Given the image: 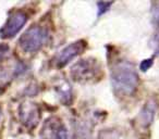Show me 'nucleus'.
Returning a JSON list of instances; mask_svg holds the SVG:
<instances>
[{
    "mask_svg": "<svg viewBox=\"0 0 159 139\" xmlns=\"http://www.w3.org/2000/svg\"><path fill=\"white\" fill-rule=\"evenodd\" d=\"M111 82L115 90L123 96H130L139 84L134 66L128 61H118L111 68Z\"/></svg>",
    "mask_w": 159,
    "mask_h": 139,
    "instance_id": "1",
    "label": "nucleus"
},
{
    "mask_svg": "<svg viewBox=\"0 0 159 139\" xmlns=\"http://www.w3.org/2000/svg\"><path fill=\"white\" fill-rule=\"evenodd\" d=\"M48 39V33L47 29L42 26H32L21 36L20 46L25 52L34 53L37 52Z\"/></svg>",
    "mask_w": 159,
    "mask_h": 139,
    "instance_id": "2",
    "label": "nucleus"
},
{
    "mask_svg": "<svg viewBox=\"0 0 159 139\" xmlns=\"http://www.w3.org/2000/svg\"><path fill=\"white\" fill-rule=\"evenodd\" d=\"M102 71L97 60L93 58L83 59L75 63L71 70V76L74 80L79 83H87L98 77Z\"/></svg>",
    "mask_w": 159,
    "mask_h": 139,
    "instance_id": "3",
    "label": "nucleus"
},
{
    "mask_svg": "<svg viewBox=\"0 0 159 139\" xmlns=\"http://www.w3.org/2000/svg\"><path fill=\"white\" fill-rule=\"evenodd\" d=\"M27 22V15L23 11H16L8 18L6 24L0 29V37L12 38L22 29Z\"/></svg>",
    "mask_w": 159,
    "mask_h": 139,
    "instance_id": "4",
    "label": "nucleus"
},
{
    "mask_svg": "<svg viewBox=\"0 0 159 139\" xmlns=\"http://www.w3.org/2000/svg\"><path fill=\"white\" fill-rule=\"evenodd\" d=\"M85 48H86V41L85 40H77V41L70 44L69 46H66V48L60 51L59 55L57 57L58 65H66L74 58H76L79 54H81L85 50Z\"/></svg>",
    "mask_w": 159,
    "mask_h": 139,
    "instance_id": "5",
    "label": "nucleus"
},
{
    "mask_svg": "<svg viewBox=\"0 0 159 139\" xmlns=\"http://www.w3.org/2000/svg\"><path fill=\"white\" fill-rule=\"evenodd\" d=\"M21 114H22V116H23L24 123L32 124V125H34V126L36 125L38 117H39L38 111L35 106H30L29 108H25L24 112H22Z\"/></svg>",
    "mask_w": 159,
    "mask_h": 139,
    "instance_id": "6",
    "label": "nucleus"
},
{
    "mask_svg": "<svg viewBox=\"0 0 159 139\" xmlns=\"http://www.w3.org/2000/svg\"><path fill=\"white\" fill-rule=\"evenodd\" d=\"M155 114V106L152 102H148L145 106L144 110L142 111V121L144 125H149L152 121V117Z\"/></svg>",
    "mask_w": 159,
    "mask_h": 139,
    "instance_id": "7",
    "label": "nucleus"
},
{
    "mask_svg": "<svg viewBox=\"0 0 159 139\" xmlns=\"http://www.w3.org/2000/svg\"><path fill=\"white\" fill-rule=\"evenodd\" d=\"M51 138L52 139H68V132L64 125L58 124V125L51 126Z\"/></svg>",
    "mask_w": 159,
    "mask_h": 139,
    "instance_id": "8",
    "label": "nucleus"
},
{
    "mask_svg": "<svg viewBox=\"0 0 159 139\" xmlns=\"http://www.w3.org/2000/svg\"><path fill=\"white\" fill-rule=\"evenodd\" d=\"M152 24L159 31V3H154L152 7Z\"/></svg>",
    "mask_w": 159,
    "mask_h": 139,
    "instance_id": "9",
    "label": "nucleus"
},
{
    "mask_svg": "<svg viewBox=\"0 0 159 139\" xmlns=\"http://www.w3.org/2000/svg\"><path fill=\"white\" fill-rule=\"evenodd\" d=\"M98 6V15L102 14L104 12H106L109 9V7L111 6V3H107V2H99L97 3Z\"/></svg>",
    "mask_w": 159,
    "mask_h": 139,
    "instance_id": "10",
    "label": "nucleus"
},
{
    "mask_svg": "<svg viewBox=\"0 0 159 139\" xmlns=\"http://www.w3.org/2000/svg\"><path fill=\"white\" fill-rule=\"evenodd\" d=\"M152 47H154L155 52L159 54V31L157 34H155L154 38H152Z\"/></svg>",
    "mask_w": 159,
    "mask_h": 139,
    "instance_id": "11",
    "label": "nucleus"
},
{
    "mask_svg": "<svg viewBox=\"0 0 159 139\" xmlns=\"http://www.w3.org/2000/svg\"><path fill=\"white\" fill-rule=\"evenodd\" d=\"M152 65V59L144 60V61L141 63V70H142V71H144V72H146Z\"/></svg>",
    "mask_w": 159,
    "mask_h": 139,
    "instance_id": "12",
    "label": "nucleus"
},
{
    "mask_svg": "<svg viewBox=\"0 0 159 139\" xmlns=\"http://www.w3.org/2000/svg\"><path fill=\"white\" fill-rule=\"evenodd\" d=\"M9 52V46L0 44V60H2Z\"/></svg>",
    "mask_w": 159,
    "mask_h": 139,
    "instance_id": "13",
    "label": "nucleus"
},
{
    "mask_svg": "<svg viewBox=\"0 0 159 139\" xmlns=\"http://www.w3.org/2000/svg\"><path fill=\"white\" fill-rule=\"evenodd\" d=\"M0 116H1V110H0Z\"/></svg>",
    "mask_w": 159,
    "mask_h": 139,
    "instance_id": "14",
    "label": "nucleus"
}]
</instances>
